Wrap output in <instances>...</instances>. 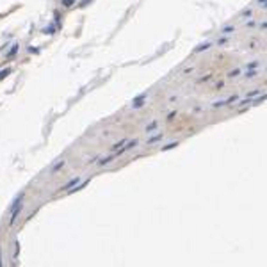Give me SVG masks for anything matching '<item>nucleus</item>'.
<instances>
[{
    "label": "nucleus",
    "mask_w": 267,
    "mask_h": 267,
    "mask_svg": "<svg viewBox=\"0 0 267 267\" xmlns=\"http://www.w3.org/2000/svg\"><path fill=\"white\" fill-rule=\"evenodd\" d=\"M207 48H210V43H203V45H199L196 48V52H201V50H207Z\"/></svg>",
    "instance_id": "ddd939ff"
},
{
    "label": "nucleus",
    "mask_w": 267,
    "mask_h": 267,
    "mask_svg": "<svg viewBox=\"0 0 267 267\" xmlns=\"http://www.w3.org/2000/svg\"><path fill=\"white\" fill-rule=\"evenodd\" d=\"M258 5H262V7H265V0H258Z\"/></svg>",
    "instance_id": "4be33fe9"
},
{
    "label": "nucleus",
    "mask_w": 267,
    "mask_h": 267,
    "mask_svg": "<svg viewBox=\"0 0 267 267\" xmlns=\"http://www.w3.org/2000/svg\"><path fill=\"white\" fill-rule=\"evenodd\" d=\"M256 94H260V89H255V91H251V93H248V94H246V100H251V98H255Z\"/></svg>",
    "instance_id": "6e6552de"
},
{
    "label": "nucleus",
    "mask_w": 267,
    "mask_h": 267,
    "mask_svg": "<svg viewBox=\"0 0 267 267\" xmlns=\"http://www.w3.org/2000/svg\"><path fill=\"white\" fill-rule=\"evenodd\" d=\"M246 77H248V78H253V77H256V71H248V73H246Z\"/></svg>",
    "instance_id": "f3484780"
},
{
    "label": "nucleus",
    "mask_w": 267,
    "mask_h": 267,
    "mask_svg": "<svg viewBox=\"0 0 267 267\" xmlns=\"http://www.w3.org/2000/svg\"><path fill=\"white\" fill-rule=\"evenodd\" d=\"M155 126H157V121H153V123H151L150 126H146V132H151V130H153V128H155Z\"/></svg>",
    "instance_id": "dca6fc26"
},
{
    "label": "nucleus",
    "mask_w": 267,
    "mask_h": 267,
    "mask_svg": "<svg viewBox=\"0 0 267 267\" xmlns=\"http://www.w3.org/2000/svg\"><path fill=\"white\" fill-rule=\"evenodd\" d=\"M116 159V153H112V155H109V157H105V159H102L100 160V166H107L109 162H112V160Z\"/></svg>",
    "instance_id": "423d86ee"
},
{
    "label": "nucleus",
    "mask_w": 267,
    "mask_h": 267,
    "mask_svg": "<svg viewBox=\"0 0 267 267\" xmlns=\"http://www.w3.org/2000/svg\"><path fill=\"white\" fill-rule=\"evenodd\" d=\"M64 164H66V162H64V160H61V162H57V164H55V166L52 167V171H50V175H55V173H57V171H61V169L64 167Z\"/></svg>",
    "instance_id": "39448f33"
},
{
    "label": "nucleus",
    "mask_w": 267,
    "mask_h": 267,
    "mask_svg": "<svg viewBox=\"0 0 267 267\" xmlns=\"http://www.w3.org/2000/svg\"><path fill=\"white\" fill-rule=\"evenodd\" d=\"M239 73H240V70H233V71H230V73H228V77L230 78H235V77H239Z\"/></svg>",
    "instance_id": "2eb2a0df"
},
{
    "label": "nucleus",
    "mask_w": 267,
    "mask_h": 267,
    "mask_svg": "<svg viewBox=\"0 0 267 267\" xmlns=\"http://www.w3.org/2000/svg\"><path fill=\"white\" fill-rule=\"evenodd\" d=\"M160 139H162V134H160V132H159L157 135H153V137H150V139H148V143L151 144V143H155V141H160Z\"/></svg>",
    "instance_id": "9d476101"
},
{
    "label": "nucleus",
    "mask_w": 267,
    "mask_h": 267,
    "mask_svg": "<svg viewBox=\"0 0 267 267\" xmlns=\"http://www.w3.org/2000/svg\"><path fill=\"white\" fill-rule=\"evenodd\" d=\"M77 183H80V176H75V178H71V180H70L66 185H62V187H61V191H70L71 187H75Z\"/></svg>",
    "instance_id": "20e7f679"
},
{
    "label": "nucleus",
    "mask_w": 267,
    "mask_h": 267,
    "mask_svg": "<svg viewBox=\"0 0 267 267\" xmlns=\"http://www.w3.org/2000/svg\"><path fill=\"white\" fill-rule=\"evenodd\" d=\"M45 34H54V27H48V29H45Z\"/></svg>",
    "instance_id": "a211bd4d"
},
{
    "label": "nucleus",
    "mask_w": 267,
    "mask_h": 267,
    "mask_svg": "<svg viewBox=\"0 0 267 267\" xmlns=\"http://www.w3.org/2000/svg\"><path fill=\"white\" fill-rule=\"evenodd\" d=\"M11 71H13L11 68H5V70H2V71H0V80H2V78H5L7 75H9V73H11Z\"/></svg>",
    "instance_id": "1a4fd4ad"
},
{
    "label": "nucleus",
    "mask_w": 267,
    "mask_h": 267,
    "mask_svg": "<svg viewBox=\"0 0 267 267\" xmlns=\"http://www.w3.org/2000/svg\"><path fill=\"white\" fill-rule=\"evenodd\" d=\"M134 146H137V139H134V141H126L123 148H121V150H116V151H114V153H116V157H118V155H121V153H125V151H128V150H132Z\"/></svg>",
    "instance_id": "f257e3e1"
},
{
    "label": "nucleus",
    "mask_w": 267,
    "mask_h": 267,
    "mask_svg": "<svg viewBox=\"0 0 267 267\" xmlns=\"http://www.w3.org/2000/svg\"><path fill=\"white\" fill-rule=\"evenodd\" d=\"M125 143H126V139H121L119 143H116V144H112V151H116V150H118V148L121 146V144H125Z\"/></svg>",
    "instance_id": "f8f14e48"
},
{
    "label": "nucleus",
    "mask_w": 267,
    "mask_h": 267,
    "mask_svg": "<svg viewBox=\"0 0 267 267\" xmlns=\"http://www.w3.org/2000/svg\"><path fill=\"white\" fill-rule=\"evenodd\" d=\"M144 100H146V93H143V94H139L137 98L134 100V103H132V107L134 109H139V107H143L144 105Z\"/></svg>",
    "instance_id": "7ed1b4c3"
},
{
    "label": "nucleus",
    "mask_w": 267,
    "mask_h": 267,
    "mask_svg": "<svg viewBox=\"0 0 267 267\" xmlns=\"http://www.w3.org/2000/svg\"><path fill=\"white\" fill-rule=\"evenodd\" d=\"M258 66V62H251V64H248V68H256Z\"/></svg>",
    "instance_id": "aec40b11"
},
{
    "label": "nucleus",
    "mask_w": 267,
    "mask_h": 267,
    "mask_svg": "<svg viewBox=\"0 0 267 267\" xmlns=\"http://www.w3.org/2000/svg\"><path fill=\"white\" fill-rule=\"evenodd\" d=\"M16 52H18V45H13V48H11V52L7 54V57H13V55H14Z\"/></svg>",
    "instance_id": "4468645a"
},
{
    "label": "nucleus",
    "mask_w": 267,
    "mask_h": 267,
    "mask_svg": "<svg viewBox=\"0 0 267 267\" xmlns=\"http://www.w3.org/2000/svg\"><path fill=\"white\" fill-rule=\"evenodd\" d=\"M62 2H64V5H66V7H70L71 4H73V0H62Z\"/></svg>",
    "instance_id": "6ab92c4d"
},
{
    "label": "nucleus",
    "mask_w": 267,
    "mask_h": 267,
    "mask_svg": "<svg viewBox=\"0 0 267 267\" xmlns=\"http://www.w3.org/2000/svg\"><path fill=\"white\" fill-rule=\"evenodd\" d=\"M244 16H248V18H249V16H251V9H248V11H244Z\"/></svg>",
    "instance_id": "412c9836"
},
{
    "label": "nucleus",
    "mask_w": 267,
    "mask_h": 267,
    "mask_svg": "<svg viewBox=\"0 0 267 267\" xmlns=\"http://www.w3.org/2000/svg\"><path fill=\"white\" fill-rule=\"evenodd\" d=\"M233 30H235V27H233V25L230 27V25H228V27H223V29H221V34H224V36H228V34H232Z\"/></svg>",
    "instance_id": "0eeeda50"
},
{
    "label": "nucleus",
    "mask_w": 267,
    "mask_h": 267,
    "mask_svg": "<svg viewBox=\"0 0 267 267\" xmlns=\"http://www.w3.org/2000/svg\"><path fill=\"white\" fill-rule=\"evenodd\" d=\"M21 208H23V205H21V203H18V207H14V208H13V215H11V219H9V224H11V226L16 223V217L20 215Z\"/></svg>",
    "instance_id": "f03ea898"
},
{
    "label": "nucleus",
    "mask_w": 267,
    "mask_h": 267,
    "mask_svg": "<svg viewBox=\"0 0 267 267\" xmlns=\"http://www.w3.org/2000/svg\"><path fill=\"white\" fill-rule=\"evenodd\" d=\"M175 146H178V143H176V141H175V143L166 144V146H162V151H167V150H171V148H175Z\"/></svg>",
    "instance_id": "9b49d317"
}]
</instances>
